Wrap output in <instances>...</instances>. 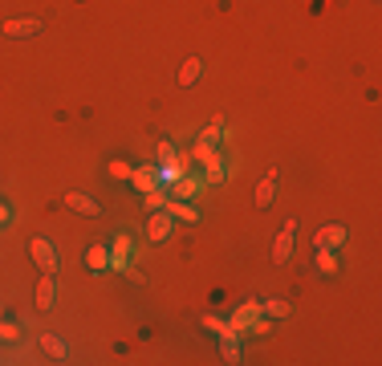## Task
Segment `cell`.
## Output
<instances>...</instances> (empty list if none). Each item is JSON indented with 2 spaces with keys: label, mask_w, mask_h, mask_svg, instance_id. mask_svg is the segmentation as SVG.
Here are the masks:
<instances>
[{
  "label": "cell",
  "mask_w": 382,
  "mask_h": 366,
  "mask_svg": "<svg viewBox=\"0 0 382 366\" xmlns=\"http://www.w3.org/2000/svg\"><path fill=\"white\" fill-rule=\"evenodd\" d=\"M167 212H171V220H191V224L199 220V208L188 204L183 195H167Z\"/></svg>",
  "instance_id": "obj_9"
},
{
  "label": "cell",
  "mask_w": 382,
  "mask_h": 366,
  "mask_svg": "<svg viewBox=\"0 0 382 366\" xmlns=\"http://www.w3.org/2000/svg\"><path fill=\"white\" fill-rule=\"evenodd\" d=\"M293 314V310H289V301H261V317L264 321H268V317H273V321H281V317H289Z\"/></svg>",
  "instance_id": "obj_17"
},
{
  "label": "cell",
  "mask_w": 382,
  "mask_h": 366,
  "mask_svg": "<svg viewBox=\"0 0 382 366\" xmlns=\"http://www.w3.org/2000/svg\"><path fill=\"white\" fill-rule=\"evenodd\" d=\"M146 236H151V241H167V236H171V212H167V208H163V212H151Z\"/></svg>",
  "instance_id": "obj_10"
},
{
  "label": "cell",
  "mask_w": 382,
  "mask_h": 366,
  "mask_svg": "<svg viewBox=\"0 0 382 366\" xmlns=\"http://www.w3.org/2000/svg\"><path fill=\"white\" fill-rule=\"evenodd\" d=\"M159 163H163V167L175 163V143H159Z\"/></svg>",
  "instance_id": "obj_23"
},
{
  "label": "cell",
  "mask_w": 382,
  "mask_h": 366,
  "mask_svg": "<svg viewBox=\"0 0 382 366\" xmlns=\"http://www.w3.org/2000/svg\"><path fill=\"white\" fill-rule=\"evenodd\" d=\"M86 265L94 268V273H106L110 268V244H90L86 248Z\"/></svg>",
  "instance_id": "obj_12"
},
{
  "label": "cell",
  "mask_w": 382,
  "mask_h": 366,
  "mask_svg": "<svg viewBox=\"0 0 382 366\" xmlns=\"http://www.w3.org/2000/svg\"><path fill=\"white\" fill-rule=\"evenodd\" d=\"M53 305H57V277H53V273H45V277H41V285H37V310H41V314H49Z\"/></svg>",
  "instance_id": "obj_6"
},
{
  "label": "cell",
  "mask_w": 382,
  "mask_h": 366,
  "mask_svg": "<svg viewBox=\"0 0 382 366\" xmlns=\"http://www.w3.org/2000/svg\"><path fill=\"white\" fill-rule=\"evenodd\" d=\"M29 257H33V261L41 265V273H57V265H61L49 241H29Z\"/></svg>",
  "instance_id": "obj_4"
},
{
  "label": "cell",
  "mask_w": 382,
  "mask_h": 366,
  "mask_svg": "<svg viewBox=\"0 0 382 366\" xmlns=\"http://www.w3.org/2000/svg\"><path fill=\"white\" fill-rule=\"evenodd\" d=\"M317 273H337V257H334V248H317Z\"/></svg>",
  "instance_id": "obj_18"
},
{
  "label": "cell",
  "mask_w": 382,
  "mask_h": 366,
  "mask_svg": "<svg viewBox=\"0 0 382 366\" xmlns=\"http://www.w3.org/2000/svg\"><path fill=\"white\" fill-rule=\"evenodd\" d=\"M130 257H135V244L126 232H119L114 241H110V268H119V273H130Z\"/></svg>",
  "instance_id": "obj_3"
},
{
  "label": "cell",
  "mask_w": 382,
  "mask_h": 366,
  "mask_svg": "<svg viewBox=\"0 0 382 366\" xmlns=\"http://www.w3.org/2000/svg\"><path fill=\"white\" fill-rule=\"evenodd\" d=\"M220 354L228 358V363H240V334H220Z\"/></svg>",
  "instance_id": "obj_15"
},
{
  "label": "cell",
  "mask_w": 382,
  "mask_h": 366,
  "mask_svg": "<svg viewBox=\"0 0 382 366\" xmlns=\"http://www.w3.org/2000/svg\"><path fill=\"white\" fill-rule=\"evenodd\" d=\"M199 73H204V61H199V57H188V61H183V70H179V86H195V82H199Z\"/></svg>",
  "instance_id": "obj_16"
},
{
  "label": "cell",
  "mask_w": 382,
  "mask_h": 366,
  "mask_svg": "<svg viewBox=\"0 0 382 366\" xmlns=\"http://www.w3.org/2000/svg\"><path fill=\"white\" fill-rule=\"evenodd\" d=\"M66 208L77 212V216H98V212H102V208H98V199H90V195H82V192L66 195Z\"/></svg>",
  "instance_id": "obj_11"
},
{
  "label": "cell",
  "mask_w": 382,
  "mask_h": 366,
  "mask_svg": "<svg viewBox=\"0 0 382 366\" xmlns=\"http://www.w3.org/2000/svg\"><path fill=\"white\" fill-rule=\"evenodd\" d=\"M313 244H317V248H342V244H346V228H342V224H326V228L313 236Z\"/></svg>",
  "instance_id": "obj_8"
},
{
  "label": "cell",
  "mask_w": 382,
  "mask_h": 366,
  "mask_svg": "<svg viewBox=\"0 0 382 366\" xmlns=\"http://www.w3.org/2000/svg\"><path fill=\"white\" fill-rule=\"evenodd\" d=\"M204 326H208L212 334H228V321H224V317H215V314H208V317H204Z\"/></svg>",
  "instance_id": "obj_21"
},
{
  "label": "cell",
  "mask_w": 382,
  "mask_h": 366,
  "mask_svg": "<svg viewBox=\"0 0 382 366\" xmlns=\"http://www.w3.org/2000/svg\"><path fill=\"white\" fill-rule=\"evenodd\" d=\"M293 248H297V224L289 220V224H281V232H277V241H273V261L285 265L289 257H293Z\"/></svg>",
  "instance_id": "obj_2"
},
{
  "label": "cell",
  "mask_w": 382,
  "mask_h": 366,
  "mask_svg": "<svg viewBox=\"0 0 382 366\" xmlns=\"http://www.w3.org/2000/svg\"><path fill=\"white\" fill-rule=\"evenodd\" d=\"M41 350L53 354V358H70V342L57 338V334H41Z\"/></svg>",
  "instance_id": "obj_14"
},
{
  "label": "cell",
  "mask_w": 382,
  "mask_h": 366,
  "mask_svg": "<svg viewBox=\"0 0 382 366\" xmlns=\"http://www.w3.org/2000/svg\"><path fill=\"white\" fill-rule=\"evenodd\" d=\"M277 188H281V171H268L261 179V188H257V208H268L277 199Z\"/></svg>",
  "instance_id": "obj_7"
},
{
  "label": "cell",
  "mask_w": 382,
  "mask_h": 366,
  "mask_svg": "<svg viewBox=\"0 0 382 366\" xmlns=\"http://www.w3.org/2000/svg\"><path fill=\"white\" fill-rule=\"evenodd\" d=\"M130 183H135V188H139V192H155V188H159V167H139L135 171V175H130Z\"/></svg>",
  "instance_id": "obj_13"
},
{
  "label": "cell",
  "mask_w": 382,
  "mask_h": 366,
  "mask_svg": "<svg viewBox=\"0 0 382 366\" xmlns=\"http://www.w3.org/2000/svg\"><path fill=\"white\" fill-rule=\"evenodd\" d=\"M146 208H151V212H163V208H167V195L159 192V188H155V192H146Z\"/></svg>",
  "instance_id": "obj_19"
},
{
  "label": "cell",
  "mask_w": 382,
  "mask_h": 366,
  "mask_svg": "<svg viewBox=\"0 0 382 366\" xmlns=\"http://www.w3.org/2000/svg\"><path fill=\"white\" fill-rule=\"evenodd\" d=\"M4 220H8V208H4V204H0V224H4Z\"/></svg>",
  "instance_id": "obj_24"
},
{
  "label": "cell",
  "mask_w": 382,
  "mask_h": 366,
  "mask_svg": "<svg viewBox=\"0 0 382 366\" xmlns=\"http://www.w3.org/2000/svg\"><path fill=\"white\" fill-rule=\"evenodd\" d=\"M0 33H8V37H37L41 33V21L37 17H13V21L0 24Z\"/></svg>",
  "instance_id": "obj_5"
},
{
  "label": "cell",
  "mask_w": 382,
  "mask_h": 366,
  "mask_svg": "<svg viewBox=\"0 0 382 366\" xmlns=\"http://www.w3.org/2000/svg\"><path fill=\"white\" fill-rule=\"evenodd\" d=\"M17 338H21V330L13 321H0V342H17Z\"/></svg>",
  "instance_id": "obj_22"
},
{
  "label": "cell",
  "mask_w": 382,
  "mask_h": 366,
  "mask_svg": "<svg viewBox=\"0 0 382 366\" xmlns=\"http://www.w3.org/2000/svg\"><path fill=\"white\" fill-rule=\"evenodd\" d=\"M228 330L232 334H264L268 326H264V317H261V301H244L236 314L228 317Z\"/></svg>",
  "instance_id": "obj_1"
},
{
  "label": "cell",
  "mask_w": 382,
  "mask_h": 366,
  "mask_svg": "<svg viewBox=\"0 0 382 366\" xmlns=\"http://www.w3.org/2000/svg\"><path fill=\"white\" fill-rule=\"evenodd\" d=\"M110 175H114V179H130V175H135V167H130L126 159H114V163H110Z\"/></svg>",
  "instance_id": "obj_20"
}]
</instances>
